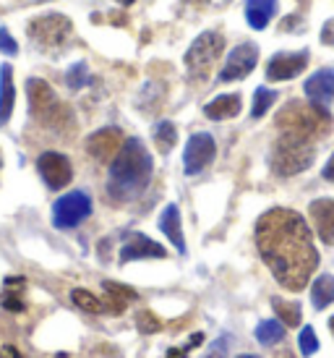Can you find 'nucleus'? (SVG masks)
<instances>
[{
	"instance_id": "obj_1",
	"label": "nucleus",
	"mask_w": 334,
	"mask_h": 358,
	"mask_svg": "<svg viewBox=\"0 0 334 358\" xmlns=\"http://www.w3.org/2000/svg\"><path fill=\"white\" fill-rule=\"evenodd\" d=\"M256 246L266 267L287 290H303L319 264L314 233L298 212L275 207L256 222Z\"/></svg>"
},
{
	"instance_id": "obj_2",
	"label": "nucleus",
	"mask_w": 334,
	"mask_h": 358,
	"mask_svg": "<svg viewBox=\"0 0 334 358\" xmlns=\"http://www.w3.org/2000/svg\"><path fill=\"white\" fill-rule=\"evenodd\" d=\"M152 155L138 139H126L120 152L112 157L108 178V194L115 201H133L147 191L152 180Z\"/></svg>"
},
{
	"instance_id": "obj_3",
	"label": "nucleus",
	"mask_w": 334,
	"mask_h": 358,
	"mask_svg": "<svg viewBox=\"0 0 334 358\" xmlns=\"http://www.w3.org/2000/svg\"><path fill=\"white\" fill-rule=\"evenodd\" d=\"M332 115L329 110L314 102H287L285 108L277 113V129L282 134H295L303 139H319L329 131Z\"/></svg>"
},
{
	"instance_id": "obj_4",
	"label": "nucleus",
	"mask_w": 334,
	"mask_h": 358,
	"mask_svg": "<svg viewBox=\"0 0 334 358\" xmlns=\"http://www.w3.org/2000/svg\"><path fill=\"white\" fill-rule=\"evenodd\" d=\"M314 155L316 147L311 139L295 136V134H282L272 150V170L277 176H298L305 168H311Z\"/></svg>"
},
{
	"instance_id": "obj_5",
	"label": "nucleus",
	"mask_w": 334,
	"mask_h": 358,
	"mask_svg": "<svg viewBox=\"0 0 334 358\" xmlns=\"http://www.w3.org/2000/svg\"><path fill=\"white\" fill-rule=\"evenodd\" d=\"M29 42L42 52H58L73 34V24L63 13H45L29 21Z\"/></svg>"
},
{
	"instance_id": "obj_6",
	"label": "nucleus",
	"mask_w": 334,
	"mask_h": 358,
	"mask_svg": "<svg viewBox=\"0 0 334 358\" xmlns=\"http://www.w3.org/2000/svg\"><path fill=\"white\" fill-rule=\"evenodd\" d=\"M27 94H29V110L31 115L45 123V126H52V129H60L66 120H68V110L60 105L58 94L52 92L48 81L31 76L27 79Z\"/></svg>"
},
{
	"instance_id": "obj_7",
	"label": "nucleus",
	"mask_w": 334,
	"mask_h": 358,
	"mask_svg": "<svg viewBox=\"0 0 334 358\" xmlns=\"http://www.w3.org/2000/svg\"><path fill=\"white\" fill-rule=\"evenodd\" d=\"M225 50V40H222V34H217V31H204V34H198L194 45L188 48L186 52V69L191 76H196V79H204L209 73V69L215 66V60L222 55Z\"/></svg>"
},
{
	"instance_id": "obj_8",
	"label": "nucleus",
	"mask_w": 334,
	"mask_h": 358,
	"mask_svg": "<svg viewBox=\"0 0 334 358\" xmlns=\"http://www.w3.org/2000/svg\"><path fill=\"white\" fill-rule=\"evenodd\" d=\"M92 215V199L84 191H71L66 196H60L52 207V225L60 230L76 228L79 222Z\"/></svg>"
},
{
	"instance_id": "obj_9",
	"label": "nucleus",
	"mask_w": 334,
	"mask_h": 358,
	"mask_svg": "<svg viewBox=\"0 0 334 358\" xmlns=\"http://www.w3.org/2000/svg\"><path fill=\"white\" fill-rule=\"evenodd\" d=\"M259 63V48L254 42H243L230 50L227 55L225 66L219 71V81H238V79H246L248 73L256 69Z\"/></svg>"
},
{
	"instance_id": "obj_10",
	"label": "nucleus",
	"mask_w": 334,
	"mask_h": 358,
	"mask_svg": "<svg viewBox=\"0 0 334 358\" xmlns=\"http://www.w3.org/2000/svg\"><path fill=\"white\" fill-rule=\"evenodd\" d=\"M217 155V144L212 139V134H194L186 144V152H183V168H186L188 176H196L207 168L209 162L215 159Z\"/></svg>"
},
{
	"instance_id": "obj_11",
	"label": "nucleus",
	"mask_w": 334,
	"mask_h": 358,
	"mask_svg": "<svg viewBox=\"0 0 334 358\" xmlns=\"http://www.w3.org/2000/svg\"><path fill=\"white\" fill-rule=\"evenodd\" d=\"M37 170H40L42 180H45L52 191L68 186L71 178H73V168H71L68 157L60 155V152H45V155L37 159Z\"/></svg>"
},
{
	"instance_id": "obj_12",
	"label": "nucleus",
	"mask_w": 334,
	"mask_h": 358,
	"mask_svg": "<svg viewBox=\"0 0 334 358\" xmlns=\"http://www.w3.org/2000/svg\"><path fill=\"white\" fill-rule=\"evenodd\" d=\"M123 147V131L115 129V126H108V129H99L97 134H92L87 139V152L97 162H110Z\"/></svg>"
},
{
	"instance_id": "obj_13",
	"label": "nucleus",
	"mask_w": 334,
	"mask_h": 358,
	"mask_svg": "<svg viewBox=\"0 0 334 358\" xmlns=\"http://www.w3.org/2000/svg\"><path fill=\"white\" fill-rule=\"evenodd\" d=\"M308 66V50L298 52H277L275 58L266 63V76L272 81H287L298 76Z\"/></svg>"
},
{
	"instance_id": "obj_14",
	"label": "nucleus",
	"mask_w": 334,
	"mask_h": 358,
	"mask_svg": "<svg viewBox=\"0 0 334 358\" xmlns=\"http://www.w3.org/2000/svg\"><path fill=\"white\" fill-rule=\"evenodd\" d=\"M167 251L159 246L157 241H152L144 233H128L120 249V262H133V259H162Z\"/></svg>"
},
{
	"instance_id": "obj_15",
	"label": "nucleus",
	"mask_w": 334,
	"mask_h": 358,
	"mask_svg": "<svg viewBox=\"0 0 334 358\" xmlns=\"http://www.w3.org/2000/svg\"><path fill=\"white\" fill-rule=\"evenodd\" d=\"M305 94L314 105L326 108L334 97V69H319L305 81Z\"/></svg>"
},
{
	"instance_id": "obj_16",
	"label": "nucleus",
	"mask_w": 334,
	"mask_h": 358,
	"mask_svg": "<svg viewBox=\"0 0 334 358\" xmlns=\"http://www.w3.org/2000/svg\"><path fill=\"white\" fill-rule=\"evenodd\" d=\"M311 220L319 233V238L324 243H334V199H316L311 201Z\"/></svg>"
},
{
	"instance_id": "obj_17",
	"label": "nucleus",
	"mask_w": 334,
	"mask_h": 358,
	"mask_svg": "<svg viewBox=\"0 0 334 358\" xmlns=\"http://www.w3.org/2000/svg\"><path fill=\"white\" fill-rule=\"evenodd\" d=\"M159 230L167 236V241L177 249V254H186V238H183V222H180V209L175 204H167L159 215Z\"/></svg>"
},
{
	"instance_id": "obj_18",
	"label": "nucleus",
	"mask_w": 334,
	"mask_h": 358,
	"mask_svg": "<svg viewBox=\"0 0 334 358\" xmlns=\"http://www.w3.org/2000/svg\"><path fill=\"white\" fill-rule=\"evenodd\" d=\"M13 102H16V90H13V69L10 63L0 66V126H6L13 113Z\"/></svg>"
},
{
	"instance_id": "obj_19",
	"label": "nucleus",
	"mask_w": 334,
	"mask_h": 358,
	"mask_svg": "<svg viewBox=\"0 0 334 358\" xmlns=\"http://www.w3.org/2000/svg\"><path fill=\"white\" fill-rule=\"evenodd\" d=\"M277 13V0H246V19L254 29H264Z\"/></svg>"
},
{
	"instance_id": "obj_20",
	"label": "nucleus",
	"mask_w": 334,
	"mask_h": 358,
	"mask_svg": "<svg viewBox=\"0 0 334 358\" xmlns=\"http://www.w3.org/2000/svg\"><path fill=\"white\" fill-rule=\"evenodd\" d=\"M204 113H207V118H212V120L235 118L238 113H240V97H238V94H219V97H215V100L204 108Z\"/></svg>"
},
{
	"instance_id": "obj_21",
	"label": "nucleus",
	"mask_w": 334,
	"mask_h": 358,
	"mask_svg": "<svg viewBox=\"0 0 334 358\" xmlns=\"http://www.w3.org/2000/svg\"><path fill=\"white\" fill-rule=\"evenodd\" d=\"M311 301L316 308H326L334 301V278L332 275H321L314 280V288H311Z\"/></svg>"
},
{
	"instance_id": "obj_22",
	"label": "nucleus",
	"mask_w": 334,
	"mask_h": 358,
	"mask_svg": "<svg viewBox=\"0 0 334 358\" xmlns=\"http://www.w3.org/2000/svg\"><path fill=\"white\" fill-rule=\"evenodd\" d=\"M285 338V324L279 322V319H266L261 322L259 327H256V340L261 343V345H275L279 340Z\"/></svg>"
},
{
	"instance_id": "obj_23",
	"label": "nucleus",
	"mask_w": 334,
	"mask_h": 358,
	"mask_svg": "<svg viewBox=\"0 0 334 358\" xmlns=\"http://www.w3.org/2000/svg\"><path fill=\"white\" fill-rule=\"evenodd\" d=\"M21 293H24V280L8 278L6 280V288H3V296H0V303H3L6 308H10V311H21V308H24Z\"/></svg>"
},
{
	"instance_id": "obj_24",
	"label": "nucleus",
	"mask_w": 334,
	"mask_h": 358,
	"mask_svg": "<svg viewBox=\"0 0 334 358\" xmlns=\"http://www.w3.org/2000/svg\"><path fill=\"white\" fill-rule=\"evenodd\" d=\"M105 293H108V303H112L110 306V311H123V306H126V301H133L136 299V290L126 288V285H118V282H112V280H108L105 282Z\"/></svg>"
},
{
	"instance_id": "obj_25",
	"label": "nucleus",
	"mask_w": 334,
	"mask_h": 358,
	"mask_svg": "<svg viewBox=\"0 0 334 358\" xmlns=\"http://www.w3.org/2000/svg\"><path fill=\"white\" fill-rule=\"evenodd\" d=\"M154 141H157V150L162 152V155H167V152L175 147V141H177L175 123H170V120H159L157 126H154Z\"/></svg>"
},
{
	"instance_id": "obj_26",
	"label": "nucleus",
	"mask_w": 334,
	"mask_h": 358,
	"mask_svg": "<svg viewBox=\"0 0 334 358\" xmlns=\"http://www.w3.org/2000/svg\"><path fill=\"white\" fill-rule=\"evenodd\" d=\"M272 308L277 311V317L279 322L285 324V327H298L300 324V306L298 303H290V301H282V299H272Z\"/></svg>"
},
{
	"instance_id": "obj_27",
	"label": "nucleus",
	"mask_w": 334,
	"mask_h": 358,
	"mask_svg": "<svg viewBox=\"0 0 334 358\" xmlns=\"http://www.w3.org/2000/svg\"><path fill=\"white\" fill-rule=\"evenodd\" d=\"M71 299H73V303L79 308H84V311H89V314H102L105 311V303L97 299V296H92L89 290H84V288H76L73 293H71Z\"/></svg>"
},
{
	"instance_id": "obj_28",
	"label": "nucleus",
	"mask_w": 334,
	"mask_h": 358,
	"mask_svg": "<svg viewBox=\"0 0 334 358\" xmlns=\"http://www.w3.org/2000/svg\"><path fill=\"white\" fill-rule=\"evenodd\" d=\"M277 100V92L272 90H266V87H259L254 94V108H251V115L254 118H261L266 110L272 108V102Z\"/></svg>"
},
{
	"instance_id": "obj_29",
	"label": "nucleus",
	"mask_w": 334,
	"mask_h": 358,
	"mask_svg": "<svg viewBox=\"0 0 334 358\" xmlns=\"http://www.w3.org/2000/svg\"><path fill=\"white\" fill-rule=\"evenodd\" d=\"M66 84H68L71 90H81V87H87L89 84V69L87 63H73L66 73Z\"/></svg>"
},
{
	"instance_id": "obj_30",
	"label": "nucleus",
	"mask_w": 334,
	"mask_h": 358,
	"mask_svg": "<svg viewBox=\"0 0 334 358\" xmlns=\"http://www.w3.org/2000/svg\"><path fill=\"white\" fill-rule=\"evenodd\" d=\"M298 345H300V353H303V356H314L316 350H319V338H316L314 327H303V329H300Z\"/></svg>"
},
{
	"instance_id": "obj_31",
	"label": "nucleus",
	"mask_w": 334,
	"mask_h": 358,
	"mask_svg": "<svg viewBox=\"0 0 334 358\" xmlns=\"http://www.w3.org/2000/svg\"><path fill=\"white\" fill-rule=\"evenodd\" d=\"M136 324L141 332H159V329H162V322H159L152 311H141L136 317Z\"/></svg>"
},
{
	"instance_id": "obj_32",
	"label": "nucleus",
	"mask_w": 334,
	"mask_h": 358,
	"mask_svg": "<svg viewBox=\"0 0 334 358\" xmlns=\"http://www.w3.org/2000/svg\"><path fill=\"white\" fill-rule=\"evenodd\" d=\"M0 52H3V55H16V52H19V45H16V40L8 34L6 27H0Z\"/></svg>"
},
{
	"instance_id": "obj_33",
	"label": "nucleus",
	"mask_w": 334,
	"mask_h": 358,
	"mask_svg": "<svg viewBox=\"0 0 334 358\" xmlns=\"http://www.w3.org/2000/svg\"><path fill=\"white\" fill-rule=\"evenodd\" d=\"M321 42L324 45H334V19H329L321 29Z\"/></svg>"
},
{
	"instance_id": "obj_34",
	"label": "nucleus",
	"mask_w": 334,
	"mask_h": 358,
	"mask_svg": "<svg viewBox=\"0 0 334 358\" xmlns=\"http://www.w3.org/2000/svg\"><path fill=\"white\" fill-rule=\"evenodd\" d=\"M0 358H21L19 350L10 348V345H0Z\"/></svg>"
},
{
	"instance_id": "obj_35",
	"label": "nucleus",
	"mask_w": 334,
	"mask_h": 358,
	"mask_svg": "<svg viewBox=\"0 0 334 358\" xmlns=\"http://www.w3.org/2000/svg\"><path fill=\"white\" fill-rule=\"evenodd\" d=\"M324 178L332 180V183H334V155L329 157V162L324 165Z\"/></svg>"
},
{
	"instance_id": "obj_36",
	"label": "nucleus",
	"mask_w": 334,
	"mask_h": 358,
	"mask_svg": "<svg viewBox=\"0 0 334 358\" xmlns=\"http://www.w3.org/2000/svg\"><path fill=\"white\" fill-rule=\"evenodd\" d=\"M120 6H131V3H133V0H118Z\"/></svg>"
},
{
	"instance_id": "obj_37",
	"label": "nucleus",
	"mask_w": 334,
	"mask_h": 358,
	"mask_svg": "<svg viewBox=\"0 0 334 358\" xmlns=\"http://www.w3.org/2000/svg\"><path fill=\"white\" fill-rule=\"evenodd\" d=\"M329 329H332V335H334V317L329 319Z\"/></svg>"
},
{
	"instance_id": "obj_38",
	"label": "nucleus",
	"mask_w": 334,
	"mask_h": 358,
	"mask_svg": "<svg viewBox=\"0 0 334 358\" xmlns=\"http://www.w3.org/2000/svg\"><path fill=\"white\" fill-rule=\"evenodd\" d=\"M238 358H259V356H251V353H243V356H238Z\"/></svg>"
},
{
	"instance_id": "obj_39",
	"label": "nucleus",
	"mask_w": 334,
	"mask_h": 358,
	"mask_svg": "<svg viewBox=\"0 0 334 358\" xmlns=\"http://www.w3.org/2000/svg\"><path fill=\"white\" fill-rule=\"evenodd\" d=\"M207 358H222V356H219V353H209Z\"/></svg>"
},
{
	"instance_id": "obj_40",
	"label": "nucleus",
	"mask_w": 334,
	"mask_h": 358,
	"mask_svg": "<svg viewBox=\"0 0 334 358\" xmlns=\"http://www.w3.org/2000/svg\"><path fill=\"white\" fill-rule=\"evenodd\" d=\"M0 168H3V155H0Z\"/></svg>"
}]
</instances>
